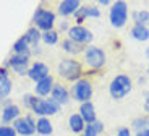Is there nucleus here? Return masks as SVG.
Wrapping results in <instances>:
<instances>
[{"label":"nucleus","instance_id":"f257e3e1","mask_svg":"<svg viewBox=\"0 0 149 136\" xmlns=\"http://www.w3.org/2000/svg\"><path fill=\"white\" fill-rule=\"evenodd\" d=\"M23 102L28 109H31L33 112H36L37 115L41 117H45V115H55L57 112L60 110V105L52 99H39V97H34V96H26L23 97Z\"/></svg>","mask_w":149,"mask_h":136},{"label":"nucleus","instance_id":"7c9ffc66","mask_svg":"<svg viewBox=\"0 0 149 136\" xmlns=\"http://www.w3.org/2000/svg\"><path fill=\"white\" fill-rule=\"evenodd\" d=\"M144 110L149 114V92L146 94V99H144Z\"/></svg>","mask_w":149,"mask_h":136},{"label":"nucleus","instance_id":"9b49d317","mask_svg":"<svg viewBox=\"0 0 149 136\" xmlns=\"http://www.w3.org/2000/svg\"><path fill=\"white\" fill-rule=\"evenodd\" d=\"M28 76H29L33 81L39 83L41 80H44V78L49 76V68H47V65H45V63H42V62L33 63V66H31V68H28Z\"/></svg>","mask_w":149,"mask_h":136},{"label":"nucleus","instance_id":"f3484780","mask_svg":"<svg viewBox=\"0 0 149 136\" xmlns=\"http://www.w3.org/2000/svg\"><path fill=\"white\" fill-rule=\"evenodd\" d=\"M16 118H19V107L15 104H10L3 109L2 112V121L3 123H10V121H15Z\"/></svg>","mask_w":149,"mask_h":136},{"label":"nucleus","instance_id":"c85d7f7f","mask_svg":"<svg viewBox=\"0 0 149 136\" xmlns=\"http://www.w3.org/2000/svg\"><path fill=\"white\" fill-rule=\"evenodd\" d=\"M0 136H16V131L13 126L0 125Z\"/></svg>","mask_w":149,"mask_h":136},{"label":"nucleus","instance_id":"0eeeda50","mask_svg":"<svg viewBox=\"0 0 149 136\" xmlns=\"http://www.w3.org/2000/svg\"><path fill=\"white\" fill-rule=\"evenodd\" d=\"M93 96V86L88 80H78L73 84V97L79 102H89Z\"/></svg>","mask_w":149,"mask_h":136},{"label":"nucleus","instance_id":"7ed1b4c3","mask_svg":"<svg viewBox=\"0 0 149 136\" xmlns=\"http://www.w3.org/2000/svg\"><path fill=\"white\" fill-rule=\"evenodd\" d=\"M127 20H128V5L122 0H118L110 8V24L113 28H123Z\"/></svg>","mask_w":149,"mask_h":136},{"label":"nucleus","instance_id":"412c9836","mask_svg":"<svg viewBox=\"0 0 149 136\" xmlns=\"http://www.w3.org/2000/svg\"><path fill=\"white\" fill-rule=\"evenodd\" d=\"M131 37L136 40H141V42H144V40L149 39V29L148 26H139V24H134L133 29H131Z\"/></svg>","mask_w":149,"mask_h":136},{"label":"nucleus","instance_id":"b1692460","mask_svg":"<svg viewBox=\"0 0 149 136\" xmlns=\"http://www.w3.org/2000/svg\"><path fill=\"white\" fill-rule=\"evenodd\" d=\"M104 131V123H101V121H94V123H91V125H86L84 126V131H83V135L86 136H97L99 133Z\"/></svg>","mask_w":149,"mask_h":136},{"label":"nucleus","instance_id":"2f4dec72","mask_svg":"<svg viewBox=\"0 0 149 136\" xmlns=\"http://www.w3.org/2000/svg\"><path fill=\"white\" fill-rule=\"evenodd\" d=\"M134 136H149V130H143V131H138Z\"/></svg>","mask_w":149,"mask_h":136},{"label":"nucleus","instance_id":"f704fd0d","mask_svg":"<svg viewBox=\"0 0 149 136\" xmlns=\"http://www.w3.org/2000/svg\"><path fill=\"white\" fill-rule=\"evenodd\" d=\"M148 73H149V68H148Z\"/></svg>","mask_w":149,"mask_h":136},{"label":"nucleus","instance_id":"bb28decb","mask_svg":"<svg viewBox=\"0 0 149 136\" xmlns=\"http://www.w3.org/2000/svg\"><path fill=\"white\" fill-rule=\"evenodd\" d=\"M133 20L136 24L139 26H146L149 24V11L143 10V11H134L133 13Z\"/></svg>","mask_w":149,"mask_h":136},{"label":"nucleus","instance_id":"cd10ccee","mask_svg":"<svg viewBox=\"0 0 149 136\" xmlns=\"http://www.w3.org/2000/svg\"><path fill=\"white\" fill-rule=\"evenodd\" d=\"M136 131H143V130H149V118L148 117H141V118H134L131 123Z\"/></svg>","mask_w":149,"mask_h":136},{"label":"nucleus","instance_id":"4468645a","mask_svg":"<svg viewBox=\"0 0 149 136\" xmlns=\"http://www.w3.org/2000/svg\"><path fill=\"white\" fill-rule=\"evenodd\" d=\"M10 92H11V80L8 76L7 70L0 68V100H3Z\"/></svg>","mask_w":149,"mask_h":136},{"label":"nucleus","instance_id":"c9c22d12","mask_svg":"<svg viewBox=\"0 0 149 136\" xmlns=\"http://www.w3.org/2000/svg\"><path fill=\"white\" fill-rule=\"evenodd\" d=\"M81 136H86V135H81Z\"/></svg>","mask_w":149,"mask_h":136},{"label":"nucleus","instance_id":"2eb2a0df","mask_svg":"<svg viewBox=\"0 0 149 136\" xmlns=\"http://www.w3.org/2000/svg\"><path fill=\"white\" fill-rule=\"evenodd\" d=\"M68 99H70V94H68L67 89H65L62 84H54V88H52V100H55L58 105H62V104H67Z\"/></svg>","mask_w":149,"mask_h":136},{"label":"nucleus","instance_id":"dca6fc26","mask_svg":"<svg viewBox=\"0 0 149 136\" xmlns=\"http://www.w3.org/2000/svg\"><path fill=\"white\" fill-rule=\"evenodd\" d=\"M52 88H54V78L52 76H47L44 80H41L39 83H36V91L37 96H47L49 92H52Z\"/></svg>","mask_w":149,"mask_h":136},{"label":"nucleus","instance_id":"ddd939ff","mask_svg":"<svg viewBox=\"0 0 149 136\" xmlns=\"http://www.w3.org/2000/svg\"><path fill=\"white\" fill-rule=\"evenodd\" d=\"M79 115L84 120L86 125H91L96 121V110H94V105L91 102H83L79 107Z\"/></svg>","mask_w":149,"mask_h":136},{"label":"nucleus","instance_id":"f8f14e48","mask_svg":"<svg viewBox=\"0 0 149 136\" xmlns=\"http://www.w3.org/2000/svg\"><path fill=\"white\" fill-rule=\"evenodd\" d=\"M93 16V18H99L101 11L97 10L96 7H79L78 10L74 11V18H76V26H81V23L84 21V18Z\"/></svg>","mask_w":149,"mask_h":136},{"label":"nucleus","instance_id":"c756f323","mask_svg":"<svg viewBox=\"0 0 149 136\" xmlns=\"http://www.w3.org/2000/svg\"><path fill=\"white\" fill-rule=\"evenodd\" d=\"M117 136H130V128H120Z\"/></svg>","mask_w":149,"mask_h":136},{"label":"nucleus","instance_id":"6ab92c4d","mask_svg":"<svg viewBox=\"0 0 149 136\" xmlns=\"http://www.w3.org/2000/svg\"><path fill=\"white\" fill-rule=\"evenodd\" d=\"M36 131L39 133V135H42V136H49V135H52L54 128H52V123L49 121V118L41 117L39 120L36 121Z\"/></svg>","mask_w":149,"mask_h":136},{"label":"nucleus","instance_id":"9d476101","mask_svg":"<svg viewBox=\"0 0 149 136\" xmlns=\"http://www.w3.org/2000/svg\"><path fill=\"white\" fill-rule=\"evenodd\" d=\"M8 65L13 68L18 75H28V66H29V55H13L8 60Z\"/></svg>","mask_w":149,"mask_h":136},{"label":"nucleus","instance_id":"5701e85b","mask_svg":"<svg viewBox=\"0 0 149 136\" xmlns=\"http://www.w3.org/2000/svg\"><path fill=\"white\" fill-rule=\"evenodd\" d=\"M13 52H15L16 55H29L31 54V49H29V45H28L24 37H19L15 44H13Z\"/></svg>","mask_w":149,"mask_h":136},{"label":"nucleus","instance_id":"473e14b6","mask_svg":"<svg viewBox=\"0 0 149 136\" xmlns=\"http://www.w3.org/2000/svg\"><path fill=\"white\" fill-rule=\"evenodd\" d=\"M99 3H101V5H109V3H110V2H109V0H101Z\"/></svg>","mask_w":149,"mask_h":136},{"label":"nucleus","instance_id":"4be33fe9","mask_svg":"<svg viewBox=\"0 0 149 136\" xmlns=\"http://www.w3.org/2000/svg\"><path fill=\"white\" fill-rule=\"evenodd\" d=\"M23 37L26 39V42H28L29 47H37L39 40H41V33H39V29H36V28H29Z\"/></svg>","mask_w":149,"mask_h":136},{"label":"nucleus","instance_id":"20e7f679","mask_svg":"<svg viewBox=\"0 0 149 136\" xmlns=\"http://www.w3.org/2000/svg\"><path fill=\"white\" fill-rule=\"evenodd\" d=\"M34 24H36V29H41V31H52L54 24H55V15L52 11L44 10V8H37L36 13H34V18H33Z\"/></svg>","mask_w":149,"mask_h":136},{"label":"nucleus","instance_id":"393cba45","mask_svg":"<svg viewBox=\"0 0 149 136\" xmlns=\"http://www.w3.org/2000/svg\"><path fill=\"white\" fill-rule=\"evenodd\" d=\"M41 39L44 40L47 45H54V44H57L58 42V33L57 31H45V33H42L41 34Z\"/></svg>","mask_w":149,"mask_h":136},{"label":"nucleus","instance_id":"72a5a7b5","mask_svg":"<svg viewBox=\"0 0 149 136\" xmlns=\"http://www.w3.org/2000/svg\"><path fill=\"white\" fill-rule=\"evenodd\" d=\"M146 55H148V59H149V47L146 49Z\"/></svg>","mask_w":149,"mask_h":136},{"label":"nucleus","instance_id":"a878e982","mask_svg":"<svg viewBox=\"0 0 149 136\" xmlns=\"http://www.w3.org/2000/svg\"><path fill=\"white\" fill-rule=\"evenodd\" d=\"M62 47H63L65 52H68V54H79V52L83 50V47L79 44H76V42H73V40L67 39L62 42Z\"/></svg>","mask_w":149,"mask_h":136},{"label":"nucleus","instance_id":"423d86ee","mask_svg":"<svg viewBox=\"0 0 149 136\" xmlns=\"http://www.w3.org/2000/svg\"><path fill=\"white\" fill-rule=\"evenodd\" d=\"M84 59H86V63L91 66V68H101L104 66L105 63V54L102 49L99 47H94V45H89V47H86L84 50Z\"/></svg>","mask_w":149,"mask_h":136},{"label":"nucleus","instance_id":"f03ea898","mask_svg":"<svg viewBox=\"0 0 149 136\" xmlns=\"http://www.w3.org/2000/svg\"><path fill=\"white\" fill-rule=\"evenodd\" d=\"M109 91H110V96L113 99H122L131 91V80L127 75H118L112 80Z\"/></svg>","mask_w":149,"mask_h":136},{"label":"nucleus","instance_id":"a211bd4d","mask_svg":"<svg viewBox=\"0 0 149 136\" xmlns=\"http://www.w3.org/2000/svg\"><path fill=\"white\" fill-rule=\"evenodd\" d=\"M79 8V2L78 0H65L58 5V13L63 16L68 15H74V11Z\"/></svg>","mask_w":149,"mask_h":136},{"label":"nucleus","instance_id":"1a4fd4ad","mask_svg":"<svg viewBox=\"0 0 149 136\" xmlns=\"http://www.w3.org/2000/svg\"><path fill=\"white\" fill-rule=\"evenodd\" d=\"M68 39L76 42V44H88L93 40V33L89 29H86L83 26H73L68 29Z\"/></svg>","mask_w":149,"mask_h":136},{"label":"nucleus","instance_id":"aec40b11","mask_svg":"<svg viewBox=\"0 0 149 136\" xmlns=\"http://www.w3.org/2000/svg\"><path fill=\"white\" fill-rule=\"evenodd\" d=\"M68 125H70V130L73 133H81V131H84L86 123H84V120L81 118L79 114H73L70 117V120H68Z\"/></svg>","mask_w":149,"mask_h":136},{"label":"nucleus","instance_id":"39448f33","mask_svg":"<svg viewBox=\"0 0 149 136\" xmlns=\"http://www.w3.org/2000/svg\"><path fill=\"white\" fill-rule=\"evenodd\" d=\"M60 76L67 78L70 81H76L81 75V65L76 60H62L58 65Z\"/></svg>","mask_w":149,"mask_h":136},{"label":"nucleus","instance_id":"6e6552de","mask_svg":"<svg viewBox=\"0 0 149 136\" xmlns=\"http://www.w3.org/2000/svg\"><path fill=\"white\" fill-rule=\"evenodd\" d=\"M13 128L16 133H19L21 136H31L36 133V121L33 120V117L26 115V117H19L13 121Z\"/></svg>","mask_w":149,"mask_h":136}]
</instances>
